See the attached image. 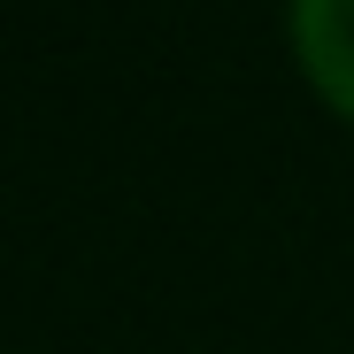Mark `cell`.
I'll use <instances>...</instances> for the list:
<instances>
[{"label":"cell","instance_id":"6da1fadb","mask_svg":"<svg viewBox=\"0 0 354 354\" xmlns=\"http://www.w3.org/2000/svg\"><path fill=\"white\" fill-rule=\"evenodd\" d=\"M292 46L308 77L339 108H354V0H292Z\"/></svg>","mask_w":354,"mask_h":354}]
</instances>
